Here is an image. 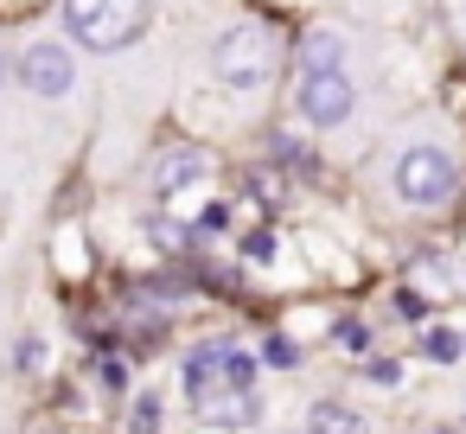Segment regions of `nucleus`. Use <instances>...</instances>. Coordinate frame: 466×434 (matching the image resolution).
Returning a JSON list of instances; mask_svg holds the SVG:
<instances>
[{
	"label": "nucleus",
	"instance_id": "obj_1",
	"mask_svg": "<svg viewBox=\"0 0 466 434\" xmlns=\"http://www.w3.org/2000/svg\"><path fill=\"white\" fill-rule=\"evenodd\" d=\"M147 20H154L147 0H65V26L90 52H128L147 33Z\"/></svg>",
	"mask_w": 466,
	"mask_h": 434
},
{
	"label": "nucleus",
	"instance_id": "obj_6",
	"mask_svg": "<svg viewBox=\"0 0 466 434\" xmlns=\"http://www.w3.org/2000/svg\"><path fill=\"white\" fill-rule=\"evenodd\" d=\"M351 103H358V90H351V77H345V71L300 77V96H294L300 122H313V128H339V122L351 116Z\"/></svg>",
	"mask_w": 466,
	"mask_h": 434
},
{
	"label": "nucleus",
	"instance_id": "obj_4",
	"mask_svg": "<svg viewBox=\"0 0 466 434\" xmlns=\"http://www.w3.org/2000/svg\"><path fill=\"white\" fill-rule=\"evenodd\" d=\"M186 383H192L198 402H211V396H224V389H249V383H256V351H243V345H230V338L198 345L192 364H186Z\"/></svg>",
	"mask_w": 466,
	"mask_h": 434
},
{
	"label": "nucleus",
	"instance_id": "obj_11",
	"mask_svg": "<svg viewBox=\"0 0 466 434\" xmlns=\"http://www.w3.org/2000/svg\"><path fill=\"white\" fill-rule=\"evenodd\" d=\"M460 332H447V326H434V332H421V358H434V364H453L460 358Z\"/></svg>",
	"mask_w": 466,
	"mask_h": 434
},
{
	"label": "nucleus",
	"instance_id": "obj_13",
	"mask_svg": "<svg viewBox=\"0 0 466 434\" xmlns=\"http://www.w3.org/2000/svg\"><path fill=\"white\" fill-rule=\"evenodd\" d=\"M243 256H249V262H275V237H268V230L243 237Z\"/></svg>",
	"mask_w": 466,
	"mask_h": 434
},
{
	"label": "nucleus",
	"instance_id": "obj_3",
	"mask_svg": "<svg viewBox=\"0 0 466 434\" xmlns=\"http://www.w3.org/2000/svg\"><path fill=\"white\" fill-rule=\"evenodd\" d=\"M390 186H396L402 205H421V211H428V205H447V198H453V160H447V147H434V141L402 147Z\"/></svg>",
	"mask_w": 466,
	"mask_h": 434
},
{
	"label": "nucleus",
	"instance_id": "obj_2",
	"mask_svg": "<svg viewBox=\"0 0 466 434\" xmlns=\"http://www.w3.org/2000/svg\"><path fill=\"white\" fill-rule=\"evenodd\" d=\"M275 65H281V45H275V33L268 26H230L218 45H211V77L224 84V90H262L268 77H275Z\"/></svg>",
	"mask_w": 466,
	"mask_h": 434
},
{
	"label": "nucleus",
	"instance_id": "obj_7",
	"mask_svg": "<svg viewBox=\"0 0 466 434\" xmlns=\"http://www.w3.org/2000/svg\"><path fill=\"white\" fill-rule=\"evenodd\" d=\"M198 179H211V154H205V147H167V154L154 160V198H179V192L198 186Z\"/></svg>",
	"mask_w": 466,
	"mask_h": 434
},
{
	"label": "nucleus",
	"instance_id": "obj_5",
	"mask_svg": "<svg viewBox=\"0 0 466 434\" xmlns=\"http://www.w3.org/2000/svg\"><path fill=\"white\" fill-rule=\"evenodd\" d=\"M20 77H26V90H33L39 103H58V96H71V84H77L71 45H58V39H39V45H26V58H20Z\"/></svg>",
	"mask_w": 466,
	"mask_h": 434
},
{
	"label": "nucleus",
	"instance_id": "obj_14",
	"mask_svg": "<svg viewBox=\"0 0 466 434\" xmlns=\"http://www.w3.org/2000/svg\"><path fill=\"white\" fill-rule=\"evenodd\" d=\"M154 421H160V396H141V402H135V428L154 434Z\"/></svg>",
	"mask_w": 466,
	"mask_h": 434
},
{
	"label": "nucleus",
	"instance_id": "obj_9",
	"mask_svg": "<svg viewBox=\"0 0 466 434\" xmlns=\"http://www.w3.org/2000/svg\"><path fill=\"white\" fill-rule=\"evenodd\" d=\"M307 434H370V428H364V415L351 402H313L307 409Z\"/></svg>",
	"mask_w": 466,
	"mask_h": 434
},
{
	"label": "nucleus",
	"instance_id": "obj_8",
	"mask_svg": "<svg viewBox=\"0 0 466 434\" xmlns=\"http://www.w3.org/2000/svg\"><path fill=\"white\" fill-rule=\"evenodd\" d=\"M198 415L211 428H249V421H262V402H256V389H224V396L198 402Z\"/></svg>",
	"mask_w": 466,
	"mask_h": 434
},
{
	"label": "nucleus",
	"instance_id": "obj_15",
	"mask_svg": "<svg viewBox=\"0 0 466 434\" xmlns=\"http://www.w3.org/2000/svg\"><path fill=\"white\" fill-rule=\"evenodd\" d=\"M198 224H205V230H224V224H230V211H224V205H205V217H198Z\"/></svg>",
	"mask_w": 466,
	"mask_h": 434
},
{
	"label": "nucleus",
	"instance_id": "obj_17",
	"mask_svg": "<svg viewBox=\"0 0 466 434\" xmlns=\"http://www.w3.org/2000/svg\"><path fill=\"white\" fill-rule=\"evenodd\" d=\"M0 77H7V58H0Z\"/></svg>",
	"mask_w": 466,
	"mask_h": 434
},
{
	"label": "nucleus",
	"instance_id": "obj_16",
	"mask_svg": "<svg viewBox=\"0 0 466 434\" xmlns=\"http://www.w3.org/2000/svg\"><path fill=\"white\" fill-rule=\"evenodd\" d=\"M421 434H453V428H421Z\"/></svg>",
	"mask_w": 466,
	"mask_h": 434
},
{
	"label": "nucleus",
	"instance_id": "obj_10",
	"mask_svg": "<svg viewBox=\"0 0 466 434\" xmlns=\"http://www.w3.org/2000/svg\"><path fill=\"white\" fill-rule=\"evenodd\" d=\"M339 58H345V39H339V33H307V39H300V77L339 71Z\"/></svg>",
	"mask_w": 466,
	"mask_h": 434
},
{
	"label": "nucleus",
	"instance_id": "obj_12",
	"mask_svg": "<svg viewBox=\"0 0 466 434\" xmlns=\"http://www.w3.org/2000/svg\"><path fill=\"white\" fill-rule=\"evenodd\" d=\"M262 358H268L275 370H294V364H300V351H294V338H281V332H268V338H262Z\"/></svg>",
	"mask_w": 466,
	"mask_h": 434
}]
</instances>
